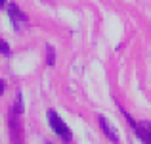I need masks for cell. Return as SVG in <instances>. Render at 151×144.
Wrapping results in <instances>:
<instances>
[{
	"label": "cell",
	"instance_id": "obj_6",
	"mask_svg": "<svg viewBox=\"0 0 151 144\" xmlns=\"http://www.w3.org/2000/svg\"><path fill=\"white\" fill-rule=\"evenodd\" d=\"M46 63H48L50 67L55 65V50H54V46H50V44H46Z\"/></svg>",
	"mask_w": 151,
	"mask_h": 144
},
{
	"label": "cell",
	"instance_id": "obj_11",
	"mask_svg": "<svg viewBox=\"0 0 151 144\" xmlns=\"http://www.w3.org/2000/svg\"><path fill=\"white\" fill-rule=\"evenodd\" d=\"M48 144H50V142H48Z\"/></svg>",
	"mask_w": 151,
	"mask_h": 144
},
{
	"label": "cell",
	"instance_id": "obj_10",
	"mask_svg": "<svg viewBox=\"0 0 151 144\" xmlns=\"http://www.w3.org/2000/svg\"><path fill=\"white\" fill-rule=\"evenodd\" d=\"M6 2H8V0H0V10H2V8L6 6Z\"/></svg>",
	"mask_w": 151,
	"mask_h": 144
},
{
	"label": "cell",
	"instance_id": "obj_1",
	"mask_svg": "<svg viewBox=\"0 0 151 144\" xmlns=\"http://www.w3.org/2000/svg\"><path fill=\"white\" fill-rule=\"evenodd\" d=\"M46 117H48V125H50V129L54 131L55 135H58L59 140L65 142V144H69L71 140H73V133H71V129L65 125V121L59 117L58 111H55V110H48V111H46Z\"/></svg>",
	"mask_w": 151,
	"mask_h": 144
},
{
	"label": "cell",
	"instance_id": "obj_3",
	"mask_svg": "<svg viewBox=\"0 0 151 144\" xmlns=\"http://www.w3.org/2000/svg\"><path fill=\"white\" fill-rule=\"evenodd\" d=\"M8 129H10L12 144H23V123H21V113H17L15 110L10 111V117H8Z\"/></svg>",
	"mask_w": 151,
	"mask_h": 144
},
{
	"label": "cell",
	"instance_id": "obj_5",
	"mask_svg": "<svg viewBox=\"0 0 151 144\" xmlns=\"http://www.w3.org/2000/svg\"><path fill=\"white\" fill-rule=\"evenodd\" d=\"M98 123H100V129L103 131L107 140H111L113 144H119V135H117V131H115V127L109 123V119H107L105 115H98Z\"/></svg>",
	"mask_w": 151,
	"mask_h": 144
},
{
	"label": "cell",
	"instance_id": "obj_7",
	"mask_svg": "<svg viewBox=\"0 0 151 144\" xmlns=\"http://www.w3.org/2000/svg\"><path fill=\"white\" fill-rule=\"evenodd\" d=\"M12 110H15L17 113H23V94L21 90H17V94H15V102H14V108Z\"/></svg>",
	"mask_w": 151,
	"mask_h": 144
},
{
	"label": "cell",
	"instance_id": "obj_9",
	"mask_svg": "<svg viewBox=\"0 0 151 144\" xmlns=\"http://www.w3.org/2000/svg\"><path fill=\"white\" fill-rule=\"evenodd\" d=\"M4 90H6V83H4L2 79H0V96L4 94Z\"/></svg>",
	"mask_w": 151,
	"mask_h": 144
},
{
	"label": "cell",
	"instance_id": "obj_4",
	"mask_svg": "<svg viewBox=\"0 0 151 144\" xmlns=\"http://www.w3.org/2000/svg\"><path fill=\"white\" fill-rule=\"evenodd\" d=\"M121 111H122V115H124V119L130 123V127L134 129L136 137L140 138L144 144H151V123L149 121H134V119L130 117L124 110H121Z\"/></svg>",
	"mask_w": 151,
	"mask_h": 144
},
{
	"label": "cell",
	"instance_id": "obj_8",
	"mask_svg": "<svg viewBox=\"0 0 151 144\" xmlns=\"http://www.w3.org/2000/svg\"><path fill=\"white\" fill-rule=\"evenodd\" d=\"M0 54L2 56H12V48H10V44H8L6 41H2V39H0Z\"/></svg>",
	"mask_w": 151,
	"mask_h": 144
},
{
	"label": "cell",
	"instance_id": "obj_2",
	"mask_svg": "<svg viewBox=\"0 0 151 144\" xmlns=\"http://www.w3.org/2000/svg\"><path fill=\"white\" fill-rule=\"evenodd\" d=\"M6 12H8V17H10L12 27H14L15 33H21L23 29H27V27H29V17H27V14L17 6V4L10 2L6 6Z\"/></svg>",
	"mask_w": 151,
	"mask_h": 144
}]
</instances>
